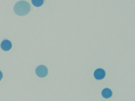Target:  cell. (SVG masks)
I'll return each instance as SVG.
<instances>
[{
  "instance_id": "5b68a950",
  "label": "cell",
  "mask_w": 135,
  "mask_h": 101,
  "mask_svg": "<svg viewBox=\"0 0 135 101\" xmlns=\"http://www.w3.org/2000/svg\"><path fill=\"white\" fill-rule=\"evenodd\" d=\"M112 93L111 90L108 88H105L103 89L102 92V95L103 98H109L112 96Z\"/></svg>"
},
{
  "instance_id": "3957f363",
  "label": "cell",
  "mask_w": 135,
  "mask_h": 101,
  "mask_svg": "<svg viewBox=\"0 0 135 101\" xmlns=\"http://www.w3.org/2000/svg\"><path fill=\"white\" fill-rule=\"evenodd\" d=\"M105 76V72L103 69L98 68L94 72V76L98 80L103 79Z\"/></svg>"
},
{
  "instance_id": "277c9868",
  "label": "cell",
  "mask_w": 135,
  "mask_h": 101,
  "mask_svg": "<svg viewBox=\"0 0 135 101\" xmlns=\"http://www.w3.org/2000/svg\"><path fill=\"white\" fill-rule=\"evenodd\" d=\"M2 49L5 51H8L11 49L12 44L9 40L5 39L1 43V45Z\"/></svg>"
},
{
  "instance_id": "8992f818",
  "label": "cell",
  "mask_w": 135,
  "mask_h": 101,
  "mask_svg": "<svg viewBox=\"0 0 135 101\" xmlns=\"http://www.w3.org/2000/svg\"><path fill=\"white\" fill-rule=\"evenodd\" d=\"M32 4L36 7H39L43 4L44 1L43 0H32Z\"/></svg>"
},
{
  "instance_id": "7a4b0ae2",
  "label": "cell",
  "mask_w": 135,
  "mask_h": 101,
  "mask_svg": "<svg viewBox=\"0 0 135 101\" xmlns=\"http://www.w3.org/2000/svg\"><path fill=\"white\" fill-rule=\"evenodd\" d=\"M35 72L37 75L39 77H44L48 74V70L45 65H40L37 67Z\"/></svg>"
},
{
  "instance_id": "6da1fadb",
  "label": "cell",
  "mask_w": 135,
  "mask_h": 101,
  "mask_svg": "<svg viewBox=\"0 0 135 101\" xmlns=\"http://www.w3.org/2000/svg\"><path fill=\"white\" fill-rule=\"evenodd\" d=\"M30 4L26 1L18 2L14 7L15 13L20 16L26 15L30 12Z\"/></svg>"
},
{
  "instance_id": "52a82bcc",
  "label": "cell",
  "mask_w": 135,
  "mask_h": 101,
  "mask_svg": "<svg viewBox=\"0 0 135 101\" xmlns=\"http://www.w3.org/2000/svg\"><path fill=\"white\" fill-rule=\"evenodd\" d=\"M3 75L2 73V72L0 71V81L2 79V78H3Z\"/></svg>"
}]
</instances>
